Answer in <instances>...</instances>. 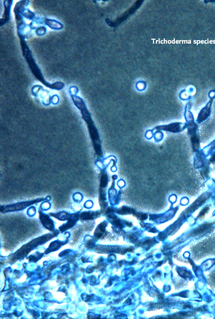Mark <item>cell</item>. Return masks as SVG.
Returning <instances> with one entry per match:
<instances>
[{
    "label": "cell",
    "mask_w": 215,
    "mask_h": 319,
    "mask_svg": "<svg viewBox=\"0 0 215 319\" xmlns=\"http://www.w3.org/2000/svg\"><path fill=\"white\" fill-rule=\"evenodd\" d=\"M215 160V154H214L211 158V162L214 161Z\"/></svg>",
    "instance_id": "18"
},
{
    "label": "cell",
    "mask_w": 215,
    "mask_h": 319,
    "mask_svg": "<svg viewBox=\"0 0 215 319\" xmlns=\"http://www.w3.org/2000/svg\"><path fill=\"white\" fill-rule=\"evenodd\" d=\"M158 129L164 130L169 132H179L180 130V126L179 123H174L169 124V125L161 126L156 127Z\"/></svg>",
    "instance_id": "5"
},
{
    "label": "cell",
    "mask_w": 215,
    "mask_h": 319,
    "mask_svg": "<svg viewBox=\"0 0 215 319\" xmlns=\"http://www.w3.org/2000/svg\"><path fill=\"white\" fill-rule=\"evenodd\" d=\"M39 218L41 222L44 227L50 231H53L54 229V224L53 221L50 219L47 215L44 214L41 212H39Z\"/></svg>",
    "instance_id": "3"
},
{
    "label": "cell",
    "mask_w": 215,
    "mask_h": 319,
    "mask_svg": "<svg viewBox=\"0 0 215 319\" xmlns=\"http://www.w3.org/2000/svg\"><path fill=\"white\" fill-rule=\"evenodd\" d=\"M92 202L91 201H88L87 202L85 203V207H87V208H90V207H92Z\"/></svg>",
    "instance_id": "15"
},
{
    "label": "cell",
    "mask_w": 215,
    "mask_h": 319,
    "mask_svg": "<svg viewBox=\"0 0 215 319\" xmlns=\"http://www.w3.org/2000/svg\"><path fill=\"white\" fill-rule=\"evenodd\" d=\"M204 195H202V196H201V197H200L199 198L198 200H197V201L194 203L193 204L192 207H191V211H192V210H193V211H194L196 208H197L198 207H199L200 206H201V205H202V204H203V203L205 201H206V200H207V197H208V196H206V195H205V196H204ZM195 211H196V210H195Z\"/></svg>",
    "instance_id": "6"
},
{
    "label": "cell",
    "mask_w": 215,
    "mask_h": 319,
    "mask_svg": "<svg viewBox=\"0 0 215 319\" xmlns=\"http://www.w3.org/2000/svg\"><path fill=\"white\" fill-rule=\"evenodd\" d=\"M72 98L74 103L81 111L83 119L87 124L90 136L93 142L94 148L96 153L98 154H102L99 136L91 118V114L85 106V102L80 97L73 96Z\"/></svg>",
    "instance_id": "1"
},
{
    "label": "cell",
    "mask_w": 215,
    "mask_h": 319,
    "mask_svg": "<svg viewBox=\"0 0 215 319\" xmlns=\"http://www.w3.org/2000/svg\"><path fill=\"white\" fill-rule=\"evenodd\" d=\"M140 217L142 220L146 219L147 218V215L146 214H143L141 215Z\"/></svg>",
    "instance_id": "17"
},
{
    "label": "cell",
    "mask_w": 215,
    "mask_h": 319,
    "mask_svg": "<svg viewBox=\"0 0 215 319\" xmlns=\"http://www.w3.org/2000/svg\"><path fill=\"white\" fill-rule=\"evenodd\" d=\"M35 213V210L34 209V207H31L28 210V214L30 216H33Z\"/></svg>",
    "instance_id": "14"
},
{
    "label": "cell",
    "mask_w": 215,
    "mask_h": 319,
    "mask_svg": "<svg viewBox=\"0 0 215 319\" xmlns=\"http://www.w3.org/2000/svg\"><path fill=\"white\" fill-rule=\"evenodd\" d=\"M133 211V210H131L130 208H128L127 207H122L120 210V213L122 214H127L128 213H130Z\"/></svg>",
    "instance_id": "11"
},
{
    "label": "cell",
    "mask_w": 215,
    "mask_h": 319,
    "mask_svg": "<svg viewBox=\"0 0 215 319\" xmlns=\"http://www.w3.org/2000/svg\"><path fill=\"white\" fill-rule=\"evenodd\" d=\"M208 210H209L208 207H205V208H204L203 209H202V211H201V212H200V214L199 215L198 217H201L204 216L205 214H206V212H207V211H208Z\"/></svg>",
    "instance_id": "12"
},
{
    "label": "cell",
    "mask_w": 215,
    "mask_h": 319,
    "mask_svg": "<svg viewBox=\"0 0 215 319\" xmlns=\"http://www.w3.org/2000/svg\"><path fill=\"white\" fill-rule=\"evenodd\" d=\"M63 243H64L59 242V241H55V242H53L51 243V244H50L49 249L50 251V250L52 251L58 249L62 245H63Z\"/></svg>",
    "instance_id": "8"
},
{
    "label": "cell",
    "mask_w": 215,
    "mask_h": 319,
    "mask_svg": "<svg viewBox=\"0 0 215 319\" xmlns=\"http://www.w3.org/2000/svg\"><path fill=\"white\" fill-rule=\"evenodd\" d=\"M95 216L94 213L91 212H83L80 215V219L83 220L93 219Z\"/></svg>",
    "instance_id": "7"
},
{
    "label": "cell",
    "mask_w": 215,
    "mask_h": 319,
    "mask_svg": "<svg viewBox=\"0 0 215 319\" xmlns=\"http://www.w3.org/2000/svg\"><path fill=\"white\" fill-rule=\"evenodd\" d=\"M41 207L43 210H48L50 208V205L49 203H45L42 204Z\"/></svg>",
    "instance_id": "13"
},
{
    "label": "cell",
    "mask_w": 215,
    "mask_h": 319,
    "mask_svg": "<svg viewBox=\"0 0 215 319\" xmlns=\"http://www.w3.org/2000/svg\"><path fill=\"white\" fill-rule=\"evenodd\" d=\"M78 219L77 214H72L71 217L68 220V222L65 224L63 225L59 228L60 231H64L72 227L75 225L76 221Z\"/></svg>",
    "instance_id": "4"
},
{
    "label": "cell",
    "mask_w": 215,
    "mask_h": 319,
    "mask_svg": "<svg viewBox=\"0 0 215 319\" xmlns=\"http://www.w3.org/2000/svg\"><path fill=\"white\" fill-rule=\"evenodd\" d=\"M42 200H43L42 199H38V200H33V201H26V202H21L19 203L6 206V207H3V209L1 208V211L2 212V211H3V212H5L21 211L30 205L41 201Z\"/></svg>",
    "instance_id": "2"
},
{
    "label": "cell",
    "mask_w": 215,
    "mask_h": 319,
    "mask_svg": "<svg viewBox=\"0 0 215 319\" xmlns=\"http://www.w3.org/2000/svg\"><path fill=\"white\" fill-rule=\"evenodd\" d=\"M209 225L207 224H204L202 226H201V227H200L197 229H196L194 233V234H199V233H202L205 230L207 229Z\"/></svg>",
    "instance_id": "9"
},
{
    "label": "cell",
    "mask_w": 215,
    "mask_h": 319,
    "mask_svg": "<svg viewBox=\"0 0 215 319\" xmlns=\"http://www.w3.org/2000/svg\"><path fill=\"white\" fill-rule=\"evenodd\" d=\"M107 178L106 174H103L101 178V187H104L107 185Z\"/></svg>",
    "instance_id": "10"
},
{
    "label": "cell",
    "mask_w": 215,
    "mask_h": 319,
    "mask_svg": "<svg viewBox=\"0 0 215 319\" xmlns=\"http://www.w3.org/2000/svg\"><path fill=\"white\" fill-rule=\"evenodd\" d=\"M188 201V200L187 199L184 198L181 201V203L183 205H186V204H187Z\"/></svg>",
    "instance_id": "16"
}]
</instances>
